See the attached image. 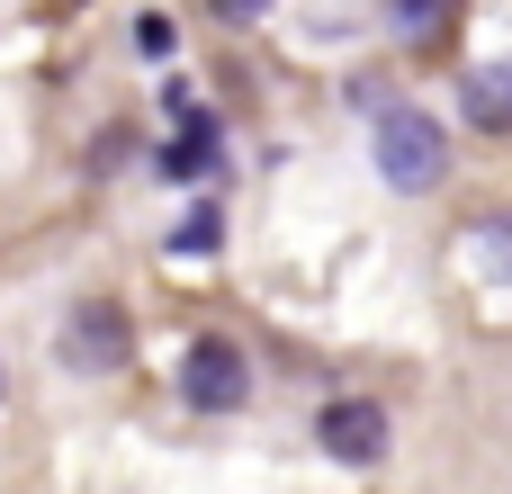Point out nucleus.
I'll list each match as a JSON object with an SVG mask.
<instances>
[{
	"instance_id": "obj_8",
	"label": "nucleus",
	"mask_w": 512,
	"mask_h": 494,
	"mask_svg": "<svg viewBox=\"0 0 512 494\" xmlns=\"http://www.w3.org/2000/svg\"><path fill=\"white\" fill-rule=\"evenodd\" d=\"M477 243H495V270L512 279V216H486V225H477Z\"/></svg>"
},
{
	"instance_id": "obj_10",
	"label": "nucleus",
	"mask_w": 512,
	"mask_h": 494,
	"mask_svg": "<svg viewBox=\"0 0 512 494\" xmlns=\"http://www.w3.org/2000/svg\"><path fill=\"white\" fill-rule=\"evenodd\" d=\"M0 396H9V369H0Z\"/></svg>"
},
{
	"instance_id": "obj_4",
	"label": "nucleus",
	"mask_w": 512,
	"mask_h": 494,
	"mask_svg": "<svg viewBox=\"0 0 512 494\" xmlns=\"http://www.w3.org/2000/svg\"><path fill=\"white\" fill-rule=\"evenodd\" d=\"M63 360H72V369H99V378L126 369V360H135V324H126V306H108V297L81 306V315L63 324Z\"/></svg>"
},
{
	"instance_id": "obj_1",
	"label": "nucleus",
	"mask_w": 512,
	"mask_h": 494,
	"mask_svg": "<svg viewBox=\"0 0 512 494\" xmlns=\"http://www.w3.org/2000/svg\"><path fill=\"white\" fill-rule=\"evenodd\" d=\"M378 171H387V189H396V198L441 189V171H450V135H441V117H423L414 99L378 108Z\"/></svg>"
},
{
	"instance_id": "obj_7",
	"label": "nucleus",
	"mask_w": 512,
	"mask_h": 494,
	"mask_svg": "<svg viewBox=\"0 0 512 494\" xmlns=\"http://www.w3.org/2000/svg\"><path fill=\"white\" fill-rule=\"evenodd\" d=\"M171 252H180V261H207V252H216V207H198V216L171 234Z\"/></svg>"
},
{
	"instance_id": "obj_2",
	"label": "nucleus",
	"mask_w": 512,
	"mask_h": 494,
	"mask_svg": "<svg viewBox=\"0 0 512 494\" xmlns=\"http://www.w3.org/2000/svg\"><path fill=\"white\" fill-rule=\"evenodd\" d=\"M180 396H189L198 414H243V396H252V360H243L225 333H198L189 360H180Z\"/></svg>"
},
{
	"instance_id": "obj_6",
	"label": "nucleus",
	"mask_w": 512,
	"mask_h": 494,
	"mask_svg": "<svg viewBox=\"0 0 512 494\" xmlns=\"http://www.w3.org/2000/svg\"><path fill=\"white\" fill-rule=\"evenodd\" d=\"M450 9H459V0H387V27H396L405 45H432V36L450 27Z\"/></svg>"
},
{
	"instance_id": "obj_3",
	"label": "nucleus",
	"mask_w": 512,
	"mask_h": 494,
	"mask_svg": "<svg viewBox=\"0 0 512 494\" xmlns=\"http://www.w3.org/2000/svg\"><path fill=\"white\" fill-rule=\"evenodd\" d=\"M315 441H324V459H342V468H378V459H387V414H378L369 396H333V405L315 414Z\"/></svg>"
},
{
	"instance_id": "obj_9",
	"label": "nucleus",
	"mask_w": 512,
	"mask_h": 494,
	"mask_svg": "<svg viewBox=\"0 0 512 494\" xmlns=\"http://www.w3.org/2000/svg\"><path fill=\"white\" fill-rule=\"evenodd\" d=\"M135 45H144V54H171L180 36H171V18H144V27H135Z\"/></svg>"
},
{
	"instance_id": "obj_5",
	"label": "nucleus",
	"mask_w": 512,
	"mask_h": 494,
	"mask_svg": "<svg viewBox=\"0 0 512 494\" xmlns=\"http://www.w3.org/2000/svg\"><path fill=\"white\" fill-rule=\"evenodd\" d=\"M459 117H468L477 135H512V63H477V72L459 81Z\"/></svg>"
}]
</instances>
